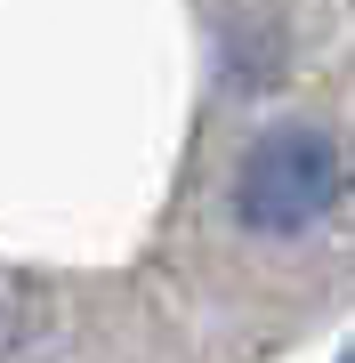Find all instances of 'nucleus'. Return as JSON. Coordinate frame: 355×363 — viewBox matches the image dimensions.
Returning <instances> with one entry per match:
<instances>
[{"instance_id":"nucleus-1","label":"nucleus","mask_w":355,"mask_h":363,"mask_svg":"<svg viewBox=\"0 0 355 363\" xmlns=\"http://www.w3.org/2000/svg\"><path fill=\"white\" fill-rule=\"evenodd\" d=\"M339 186H347L339 145H331L315 121H291V130H266V138L242 154L235 194H226V202H235V218H242L250 234L291 242V234H307V226L331 218Z\"/></svg>"},{"instance_id":"nucleus-2","label":"nucleus","mask_w":355,"mask_h":363,"mask_svg":"<svg viewBox=\"0 0 355 363\" xmlns=\"http://www.w3.org/2000/svg\"><path fill=\"white\" fill-rule=\"evenodd\" d=\"M347 363H355V347H347Z\"/></svg>"}]
</instances>
